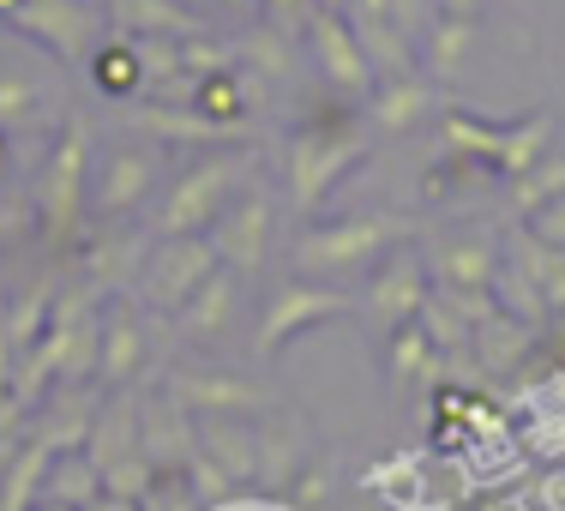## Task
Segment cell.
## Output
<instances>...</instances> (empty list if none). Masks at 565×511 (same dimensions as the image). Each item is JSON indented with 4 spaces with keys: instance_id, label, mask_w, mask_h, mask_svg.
<instances>
[{
    "instance_id": "cell-1",
    "label": "cell",
    "mask_w": 565,
    "mask_h": 511,
    "mask_svg": "<svg viewBox=\"0 0 565 511\" xmlns=\"http://www.w3.org/2000/svg\"><path fill=\"white\" fill-rule=\"evenodd\" d=\"M409 241V217L397 211H373V217H343V223H313L301 241H295V272H367L380 265L392 247Z\"/></svg>"
},
{
    "instance_id": "cell-2",
    "label": "cell",
    "mask_w": 565,
    "mask_h": 511,
    "mask_svg": "<svg viewBox=\"0 0 565 511\" xmlns=\"http://www.w3.org/2000/svg\"><path fill=\"white\" fill-rule=\"evenodd\" d=\"M85 211H90V127L73 115L61 127L43 174H36V217H43L49 241L66 247L85 228Z\"/></svg>"
},
{
    "instance_id": "cell-3",
    "label": "cell",
    "mask_w": 565,
    "mask_h": 511,
    "mask_svg": "<svg viewBox=\"0 0 565 511\" xmlns=\"http://www.w3.org/2000/svg\"><path fill=\"white\" fill-rule=\"evenodd\" d=\"M367 157V132L355 120H319V127H301L289 139V199L295 211L313 217L326 205V193L343 181L349 169Z\"/></svg>"
},
{
    "instance_id": "cell-4",
    "label": "cell",
    "mask_w": 565,
    "mask_h": 511,
    "mask_svg": "<svg viewBox=\"0 0 565 511\" xmlns=\"http://www.w3.org/2000/svg\"><path fill=\"white\" fill-rule=\"evenodd\" d=\"M247 157H211V163H199L193 174H181L163 205V235H199V228H211L223 217V205L247 187Z\"/></svg>"
},
{
    "instance_id": "cell-5",
    "label": "cell",
    "mask_w": 565,
    "mask_h": 511,
    "mask_svg": "<svg viewBox=\"0 0 565 511\" xmlns=\"http://www.w3.org/2000/svg\"><path fill=\"white\" fill-rule=\"evenodd\" d=\"M0 12H7L12 24H24L31 36H43L66 66L97 55V31H90V7H85V0H7Z\"/></svg>"
},
{
    "instance_id": "cell-6",
    "label": "cell",
    "mask_w": 565,
    "mask_h": 511,
    "mask_svg": "<svg viewBox=\"0 0 565 511\" xmlns=\"http://www.w3.org/2000/svg\"><path fill=\"white\" fill-rule=\"evenodd\" d=\"M217 265L223 259L205 235H163V247L145 259V295H151L157 307H181Z\"/></svg>"
},
{
    "instance_id": "cell-7",
    "label": "cell",
    "mask_w": 565,
    "mask_h": 511,
    "mask_svg": "<svg viewBox=\"0 0 565 511\" xmlns=\"http://www.w3.org/2000/svg\"><path fill=\"white\" fill-rule=\"evenodd\" d=\"M307 36H313V55H319V66H326L331 85H338L343 97H367L373 61H367V49H361V36L349 31L343 12L313 7V12H307Z\"/></svg>"
},
{
    "instance_id": "cell-8",
    "label": "cell",
    "mask_w": 565,
    "mask_h": 511,
    "mask_svg": "<svg viewBox=\"0 0 565 511\" xmlns=\"http://www.w3.org/2000/svg\"><path fill=\"white\" fill-rule=\"evenodd\" d=\"M217 235H211V247H217V259L228 265L235 277H247V272H259L265 265V253H271V199H241L235 211H223L217 223Z\"/></svg>"
},
{
    "instance_id": "cell-9",
    "label": "cell",
    "mask_w": 565,
    "mask_h": 511,
    "mask_svg": "<svg viewBox=\"0 0 565 511\" xmlns=\"http://www.w3.org/2000/svg\"><path fill=\"white\" fill-rule=\"evenodd\" d=\"M349 295L338 289H313V284H289L277 295L271 307H265V326H259V355H271L277 343H289L295 331H307V326H319V319H331V313H349Z\"/></svg>"
},
{
    "instance_id": "cell-10",
    "label": "cell",
    "mask_w": 565,
    "mask_h": 511,
    "mask_svg": "<svg viewBox=\"0 0 565 511\" xmlns=\"http://www.w3.org/2000/svg\"><path fill=\"white\" fill-rule=\"evenodd\" d=\"M422 301H427V272L415 259H392L367 289V313H373L380 331H403L415 313H422Z\"/></svg>"
},
{
    "instance_id": "cell-11",
    "label": "cell",
    "mask_w": 565,
    "mask_h": 511,
    "mask_svg": "<svg viewBox=\"0 0 565 511\" xmlns=\"http://www.w3.org/2000/svg\"><path fill=\"white\" fill-rule=\"evenodd\" d=\"M151 174H157L151 151H132V145L115 151L109 163H103L97 187H90V211H97V217H127V211L151 193Z\"/></svg>"
},
{
    "instance_id": "cell-12",
    "label": "cell",
    "mask_w": 565,
    "mask_h": 511,
    "mask_svg": "<svg viewBox=\"0 0 565 511\" xmlns=\"http://www.w3.org/2000/svg\"><path fill=\"white\" fill-rule=\"evenodd\" d=\"M427 115H434V85L415 73H392L380 85V97L367 103L373 132H415V127H427Z\"/></svg>"
},
{
    "instance_id": "cell-13",
    "label": "cell",
    "mask_w": 565,
    "mask_h": 511,
    "mask_svg": "<svg viewBox=\"0 0 565 511\" xmlns=\"http://www.w3.org/2000/svg\"><path fill=\"white\" fill-rule=\"evenodd\" d=\"M132 127L139 132H151V139H169V145H217V139H228L235 127H223V120H211L205 109H193V103H139L132 109Z\"/></svg>"
},
{
    "instance_id": "cell-14",
    "label": "cell",
    "mask_w": 565,
    "mask_h": 511,
    "mask_svg": "<svg viewBox=\"0 0 565 511\" xmlns=\"http://www.w3.org/2000/svg\"><path fill=\"white\" fill-rule=\"evenodd\" d=\"M169 397L181 403L186 415H235V409H265V392L247 380H205V373H186V380H169Z\"/></svg>"
},
{
    "instance_id": "cell-15",
    "label": "cell",
    "mask_w": 565,
    "mask_h": 511,
    "mask_svg": "<svg viewBox=\"0 0 565 511\" xmlns=\"http://www.w3.org/2000/svg\"><path fill=\"white\" fill-rule=\"evenodd\" d=\"M174 313H181V338L211 343V338L228 326V313H235V272H211L205 284H199L181 307H174Z\"/></svg>"
},
{
    "instance_id": "cell-16",
    "label": "cell",
    "mask_w": 565,
    "mask_h": 511,
    "mask_svg": "<svg viewBox=\"0 0 565 511\" xmlns=\"http://www.w3.org/2000/svg\"><path fill=\"white\" fill-rule=\"evenodd\" d=\"M199 446L228 469V481H253V476H259V434L235 427L228 415H199Z\"/></svg>"
},
{
    "instance_id": "cell-17",
    "label": "cell",
    "mask_w": 565,
    "mask_h": 511,
    "mask_svg": "<svg viewBox=\"0 0 565 511\" xmlns=\"http://www.w3.org/2000/svg\"><path fill=\"white\" fill-rule=\"evenodd\" d=\"M49 451L43 439H31V446H19L7 457V469H0V511H36L43 505V481H49Z\"/></svg>"
},
{
    "instance_id": "cell-18",
    "label": "cell",
    "mask_w": 565,
    "mask_h": 511,
    "mask_svg": "<svg viewBox=\"0 0 565 511\" xmlns=\"http://www.w3.org/2000/svg\"><path fill=\"white\" fill-rule=\"evenodd\" d=\"M103 493V469L90 464V451L78 446V451H55L49 457V481H43V500H55V505H90Z\"/></svg>"
},
{
    "instance_id": "cell-19",
    "label": "cell",
    "mask_w": 565,
    "mask_h": 511,
    "mask_svg": "<svg viewBox=\"0 0 565 511\" xmlns=\"http://www.w3.org/2000/svg\"><path fill=\"white\" fill-rule=\"evenodd\" d=\"M434 272H439V284H451V289H493L500 259H493L488 241H451V247H439Z\"/></svg>"
},
{
    "instance_id": "cell-20",
    "label": "cell",
    "mask_w": 565,
    "mask_h": 511,
    "mask_svg": "<svg viewBox=\"0 0 565 511\" xmlns=\"http://www.w3.org/2000/svg\"><path fill=\"white\" fill-rule=\"evenodd\" d=\"M120 31H139V36H193V19H186L174 0H109Z\"/></svg>"
},
{
    "instance_id": "cell-21",
    "label": "cell",
    "mask_w": 565,
    "mask_h": 511,
    "mask_svg": "<svg viewBox=\"0 0 565 511\" xmlns=\"http://www.w3.org/2000/svg\"><path fill=\"white\" fill-rule=\"evenodd\" d=\"M49 115V91L36 73H0V132H24Z\"/></svg>"
},
{
    "instance_id": "cell-22",
    "label": "cell",
    "mask_w": 565,
    "mask_h": 511,
    "mask_svg": "<svg viewBox=\"0 0 565 511\" xmlns=\"http://www.w3.org/2000/svg\"><path fill=\"white\" fill-rule=\"evenodd\" d=\"M469 49H476V24L446 12L439 24H427V66H434V78H457L469 61Z\"/></svg>"
},
{
    "instance_id": "cell-23",
    "label": "cell",
    "mask_w": 565,
    "mask_h": 511,
    "mask_svg": "<svg viewBox=\"0 0 565 511\" xmlns=\"http://www.w3.org/2000/svg\"><path fill=\"white\" fill-rule=\"evenodd\" d=\"M518 265L530 272V284L542 289L547 307H565V247H547L535 235H518Z\"/></svg>"
},
{
    "instance_id": "cell-24",
    "label": "cell",
    "mask_w": 565,
    "mask_h": 511,
    "mask_svg": "<svg viewBox=\"0 0 565 511\" xmlns=\"http://www.w3.org/2000/svg\"><path fill=\"white\" fill-rule=\"evenodd\" d=\"M139 355H145V343H139V326H132V313L127 307H115L109 319H103V380H127L132 368H139Z\"/></svg>"
},
{
    "instance_id": "cell-25",
    "label": "cell",
    "mask_w": 565,
    "mask_h": 511,
    "mask_svg": "<svg viewBox=\"0 0 565 511\" xmlns=\"http://www.w3.org/2000/svg\"><path fill=\"white\" fill-rule=\"evenodd\" d=\"M90 66H97V85H103V91H115V97H127V91H139V85H145L132 36H120V43H109L103 55H90Z\"/></svg>"
},
{
    "instance_id": "cell-26",
    "label": "cell",
    "mask_w": 565,
    "mask_h": 511,
    "mask_svg": "<svg viewBox=\"0 0 565 511\" xmlns=\"http://www.w3.org/2000/svg\"><path fill=\"white\" fill-rule=\"evenodd\" d=\"M518 181V211H535V205H547V199H559L565 193V163L559 157H535L523 174H511Z\"/></svg>"
},
{
    "instance_id": "cell-27",
    "label": "cell",
    "mask_w": 565,
    "mask_h": 511,
    "mask_svg": "<svg viewBox=\"0 0 565 511\" xmlns=\"http://www.w3.org/2000/svg\"><path fill=\"white\" fill-rule=\"evenodd\" d=\"M151 457H145V446H132L127 457H115V464H103V488L120 493V500H145L151 493Z\"/></svg>"
},
{
    "instance_id": "cell-28",
    "label": "cell",
    "mask_w": 565,
    "mask_h": 511,
    "mask_svg": "<svg viewBox=\"0 0 565 511\" xmlns=\"http://www.w3.org/2000/svg\"><path fill=\"white\" fill-rule=\"evenodd\" d=\"M542 145H547V115H535L530 127L500 132V157H493V163H500V174H523L535 157H542Z\"/></svg>"
},
{
    "instance_id": "cell-29",
    "label": "cell",
    "mask_w": 565,
    "mask_h": 511,
    "mask_svg": "<svg viewBox=\"0 0 565 511\" xmlns=\"http://www.w3.org/2000/svg\"><path fill=\"white\" fill-rule=\"evenodd\" d=\"M90 265L103 272V284H127V277L145 265V241H139V235H127V241H103V247H90Z\"/></svg>"
},
{
    "instance_id": "cell-30",
    "label": "cell",
    "mask_w": 565,
    "mask_h": 511,
    "mask_svg": "<svg viewBox=\"0 0 565 511\" xmlns=\"http://www.w3.org/2000/svg\"><path fill=\"white\" fill-rule=\"evenodd\" d=\"M422 368H434V343H427V331L409 319L403 331H392V373L397 380H415Z\"/></svg>"
},
{
    "instance_id": "cell-31",
    "label": "cell",
    "mask_w": 565,
    "mask_h": 511,
    "mask_svg": "<svg viewBox=\"0 0 565 511\" xmlns=\"http://www.w3.org/2000/svg\"><path fill=\"white\" fill-rule=\"evenodd\" d=\"M530 235H535V241H547V247H565V193L530 211Z\"/></svg>"
},
{
    "instance_id": "cell-32",
    "label": "cell",
    "mask_w": 565,
    "mask_h": 511,
    "mask_svg": "<svg viewBox=\"0 0 565 511\" xmlns=\"http://www.w3.org/2000/svg\"><path fill=\"white\" fill-rule=\"evenodd\" d=\"M24 228H31V211H24L19 199H0V247H7V241H19Z\"/></svg>"
},
{
    "instance_id": "cell-33",
    "label": "cell",
    "mask_w": 565,
    "mask_h": 511,
    "mask_svg": "<svg viewBox=\"0 0 565 511\" xmlns=\"http://www.w3.org/2000/svg\"><path fill=\"white\" fill-rule=\"evenodd\" d=\"M535 505H542V511H565V469L542 476V488H535Z\"/></svg>"
},
{
    "instance_id": "cell-34",
    "label": "cell",
    "mask_w": 565,
    "mask_h": 511,
    "mask_svg": "<svg viewBox=\"0 0 565 511\" xmlns=\"http://www.w3.org/2000/svg\"><path fill=\"white\" fill-rule=\"evenodd\" d=\"M265 7H271V19H282V31H295V24H307L313 0H265Z\"/></svg>"
},
{
    "instance_id": "cell-35",
    "label": "cell",
    "mask_w": 565,
    "mask_h": 511,
    "mask_svg": "<svg viewBox=\"0 0 565 511\" xmlns=\"http://www.w3.org/2000/svg\"><path fill=\"white\" fill-rule=\"evenodd\" d=\"M78 511H139V500H120V493H109V488H103L97 500H90V505H78Z\"/></svg>"
},
{
    "instance_id": "cell-36",
    "label": "cell",
    "mask_w": 565,
    "mask_h": 511,
    "mask_svg": "<svg viewBox=\"0 0 565 511\" xmlns=\"http://www.w3.org/2000/svg\"><path fill=\"white\" fill-rule=\"evenodd\" d=\"M434 7H439V12H457V19H476L481 0H434Z\"/></svg>"
},
{
    "instance_id": "cell-37",
    "label": "cell",
    "mask_w": 565,
    "mask_h": 511,
    "mask_svg": "<svg viewBox=\"0 0 565 511\" xmlns=\"http://www.w3.org/2000/svg\"><path fill=\"white\" fill-rule=\"evenodd\" d=\"M36 511H73V505H55V500H43V505H36Z\"/></svg>"
},
{
    "instance_id": "cell-38",
    "label": "cell",
    "mask_w": 565,
    "mask_h": 511,
    "mask_svg": "<svg viewBox=\"0 0 565 511\" xmlns=\"http://www.w3.org/2000/svg\"><path fill=\"white\" fill-rule=\"evenodd\" d=\"M217 7H241V0H217Z\"/></svg>"
}]
</instances>
